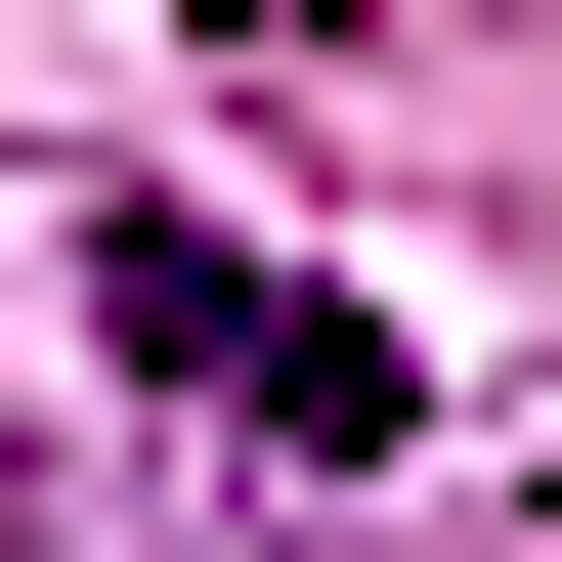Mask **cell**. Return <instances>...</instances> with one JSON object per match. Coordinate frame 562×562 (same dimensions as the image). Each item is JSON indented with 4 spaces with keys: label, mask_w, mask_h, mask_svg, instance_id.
<instances>
[{
    "label": "cell",
    "mask_w": 562,
    "mask_h": 562,
    "mask_svg": "<svg viewBox=\"0 0 562 562\" xmlns=\"http://www.w3.org/2000/svg\"><path fill=\"white\" fill-rule=\"evenodd\" d=\"M0 562H131V519H0Z\"/></svg>",
    "instance_id": "obj_2"
},
{
    "label": "cell",
    "mask_w": 562,
    "mask_h": 562,
    "mask_svg": "<svg viewBox=\"0 0 562 562\" xmlns=\"http://www.w3.org/2000/svg\"><path fill=\"white\" fill-rule=\"evenodd\" d=\"M87 347H131L216 476H347V432H390V303H303L260 216H87Z\"/></svg>",
    "instance_id": "obj_1"
}]
</instances>
